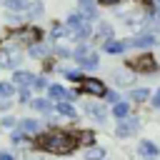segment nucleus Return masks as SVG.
I'll return each instance as SVG.
<instances>
[{
	"instance_id": "1",
	"label": "nucleus",
	"mask_w": 160,
	"mask_h": 160,
	"mask_svg": "<svg viewBox=\"0 0 160 160\" xmlns=\"http://www.w3.org/2000/svg\"><path fill=\"white\" fill-rule=\"evenodd\" d=\"M32 148L35 150H42V152H52V155H70L75 148H78V140L75 135L70 132H62V130H52V132H42L32 140Z\"/></svg>"
},
{
	"instance_id": "2",
	"label": "nucleus",
	"mask_w": 160,
	"mask_h": 160,
	"mask_svg": "<svg viewBox=\"0 0 160 160\" xmlns=\"http://www.w3.org/2000/svg\"><path fill=\"white\" fill-rule=\"evenodd\" d=\"M128 68L135 70V72H155L158 62H155L152 55H140V58H130L128 60Z\"/></svg>"
},
{
	"instance_id": "3",
	"label": "nucleus",
	"mask_w": 160,
	"mask_h": 160,
	"mask_svg": "<svg viewBox=\"0 0 160 160\" xmlns=\"http://www.w3.org/2000/svg\"><path fill=\"white\" fill-rule=\"evenodd\" d=\"M72 58H75V62H80L85 70H92V68H98V55H95L90 48H85V45H80V48L72 52Z\"/></svg>"
},
{
	"instance_id": "4",
	"label": "nucleus",
	"mask_w": 160,
	"mask_h": 160,
	"mask_svg": "<svg viewBox=\"0 0 160 160\" xmlns=\"http://www.w3.org/2000/svg\"><path fill=\"white\" fill-rule=\"evenodd\" d=\"M80 92H88V95H95V98H105L108 90H105V85L100 80H92L90 78V80H82L80 82Z\"/></svg>"
},
{
	"instance_id": "5",
	"label": "nucleus",
	"mask_w": 160,
	"mask_h": 160,
	"mask_svg": "<svg viewBox=\"0 0 160 160\" xmlns=\"http://www.w3.org/2000/svg\"><path fill=\"white\" fill-rule=\"evenodd\" d=\"M140 128V122H138V118H125L120 125H118V130H115V135L118 138H128V135H132L135 130Z\"/></svg>"
},
{
	"instance_id": "6",
	"label": "nucleus",
	"mask_w": 160,
	"mask_h": 160,
	"mask_svg": "<svg viewBox=\"0 0 160 160\" xmlns=\"http://www.w3.org/2000/svg\"><path fill=\"white\" fill-rule=\"evenodd\" d=\"M138 152H140V158H145V160H155V158L160 155L158 145H155V142H150V140H142V142H140V148H138Z\"/></svg>"
},
{
	"instance_id": "7",
	"label": "nucleus",
	"mask_w": 160,
	"mask_h": 160,
	"mask_svg": "<svg viewBox=\"0 0 160 160\" xmlns=\"http://www.w3.org/2000/svg\"><path fill=\"white\" fill-rule=\"evenodd\" d=\"M125 45H132V48H150V45H155V35H150V32H142V35H138V38L128 40Z\"/></svg>"
},
{
	"instance_id": "8",
	"label": "nucleus",
	"mask_w": 160,
	"mask_h": 160,
	"mask_svg": "<svg viewBox=\"0 0 160 160\" xmlns=\"http://www.w3.org/2000/svg\"><path fill=\"white\" fill-rule=\"evenodd\" d=\"M48 95H50V98H55V100H60V102H68V100L72 98L62 85H48Z\"/></svg>"
},
{
	"instance_id": "9",
	"label": "nucleus",
	"mask_w": 160,
	"mask_h": 160,
	"mask_svg": "<svg viewBox=\"0 0 160 160\" xmlns=\"http://www.w3.org/2000/svg\"><path fill=\"white\" fill-rule=\"evenodd\" d=\"M85 110H88V115H95L98 120H105V118H108V110H105L102 105H98V102H88Z\"/></svg>"
},
{
	"instance_id": "10",
	"label": "nucleus",
	"mask_w": 160,
	"mask_h": 160,
	"mask_svg": "<svg viewBox=\"0 0 160 160\" xmlns=\"http://www.w3.org/2000/svg\"><path fill=\"white\" fill-rule=\"evenodd\" d=\"M128 112H130V105H128V102H115V105H112V115H115V118L125 120Z\"/></svg>"
},
{
	"instance_id": "11",
	"label": "nucleus",
	"mask_w": 160,
	"mask_h": 160,
	"mask_svg": "<svg viewBox=\"0 0 160 160\" xmlns=\"http://www.w3.org/2000/svg\"><path fill=\"white\" fill-rule=\"evenodd\" d=\"M60 115H65V118H70V120H75V108L70 105V102H58V108H55Z\"/></svg>"
},
{
	"instance_id": "12",
	"label": "nucleus",
	"mask_w": 160,
	"mask_h": 160,
	"mask_svg": "<svg viewBox=\"0 0 160 160\" xmlns=\"http://www.w3.org/2000/svg\"><path fill=\"white\" fill-rule=\"evenodd\" d=\"M32 108L40 110V112H50V110H52V102L45 100V98H38V100H32Z\"/></svg>"
},
{
	"instance_id": "13",
	"label": "nucleus",
	"mask_w": 160,
	"mask_h": 160,
	"mask_svg": "<svg viewBox=\"0 0 160 160\" xmlns=\"http://www.w3.org/2000/svg\"><path fill=\"white\" fill-rule=\"evenodd\" d=\"M125 48H128V45L120 42V40H108V42H105V50H108V52H122Z\"/></svg>"
},
{
	"instance_id": "14",
	"label": "nucleus",
	"mask_w": 160,
	"mask_h": 160,
	"mask_svg": "<svg viewBox=\"0 0 160 160\" xmlns=\"http://www.w3.org/2000/svg\"><path fill=\"white\" fill-rule=\"evenodd\" d=\"M12 82H18V85H30V82H32V75L20 70V72H15V75H12Z\"/></svg>"
},
{
	"instance_id": "15",
	"label": "nucleus",
	"mask_w": 160,
	"mask_h": 160,
	"mask_svg": "<svg viewBox=\"0 0 160 160\" xmlns=\"http://www.w3.org/2000/svg\"><path fill=\"white\" fill-rule=\"evenodd\" d=\"M102 158H105V150L102 148H90L85 152V160H102Z\"/></svg>"
},
{
	"instance_id": "16",
	"label": "nucleus",
	"mask_w": 160,
	"mask_h": 160,
	"mask_svg": "<svg viewBox=\"0 0 160 160\" xmlns=\"http://www.w3.org/2000/svg\"><path fill=\"white\" fill-rule=\"evenodd\" d=\"M68 28L78 32V30L82 28V15H70V18H68Z\"/></svg>"
},
{
	"instance_id": "17",
	"label": "nucleus",
	"mask_w": 160,
	"mask_h": 160,
	"mask_svg": "<svg viewBox=\"0 0 160 160\" xmlns=\"http://www.w3.org/2000/svg\"><path fill=\"white\" fill-rule=\"evenodd\" d=\"M98 35L108 42V38H112V25H108V22H100V28H98Z\"/></svg>"
},
{
	"instance_id": "18",
	"label": "nucleus",
	"mask_w": 160,
	"mask_h": 160,
	"mask_svg": "<svg viewBox=\"0 0 160 160\" xmlns=\"http://www.w3.org/2000/svg\"><path fill=\"white\" fill-rule=\"evenodd\" d=\"M130 98H132L135 102H142V100H148V98H150V92H148V90H142V88H138V90H132V92H130Z\"/></svg>"
},
{
	"instance_id": "19",
	"label": "nucleus",
	"mask_w": 160,
	"mask_h": 160,
	"mask_svg": "<svg viewBox=\"0 0 160 160\" xmlns=\"http://www.w3.org/2000/svg\"><path fill=\"white\" fill-rule=\"evenodd\" d=\"M75 140H78V142H82V145H92V140H95V135H92L90 130H82V132H80V135L75 138Z\"/></svg>"
},
{
	"instance_id": "20",
	"label": "nucleus",
	"mask_w": 160,
	"mask_h": 160,
	"mask_svg": "<svg viewBox=\"0 0 160 160\" xmlns=\"http://www.w3.org/2000/svg\"><path fill=\"white\" fill-rule=\"evenodd\" d=\"M12 82H0V98H10L12 95Z\"/></svg>"
},
{
	"instance_id": "21",
	"label": "nucleus",
	"mask_w": 160,
	"mask_h": 160,
	"mask_svg": "<svg viewBox=\"0 0 160 160\" xmlns=\"http://www.w3.org/2000/svg\"><path fill=\"white\" fill-rule=\"evenodd\" d=\"M20 125H22L25 132H35V130H38V120H22Z\"/></svg>"
},
{
	"instance_id": "22",
	"label": "nucleus",
	"mask_w": 160,
	"mask_h": 160,
	"mask_svg": "<svg viewBox=\"0 0 160 160\" xmlns=\"http://www.w3.org/2000/svg\"><path fill=\"white\" fill-rule=\"evenodd\" d=\"M5 5H8L10 10H20V8L28 5V0H5Z\"/></svg>"
},
{
	"instance_id": "23",
	"label": "nucleus",
	"mask_w": 160,
	"mask_h": 160,
	"mask_svg": "<svg viewBox=\"0 0 160 160\" xmlns=\"http://www.w3.org/2000/svg\"><path fill=\"white\" fill-rule=\"evenodd\" d=\"M65 78H68V80H72V82H82V80H85L78 70H68V72H65Z\"/></svg>"
},
{
	"instance_id": "24",
	"label": "nucleus",
	"mask_w": 160,
	"mask_h": 160,
	"mask_svg": "<svg viewBox=\"0 0 160 160\" xmlns=\"http://www.w3.org/2000/svg\"><path fill=\"white\" fill-rule=\"evenodd\" d=\"M42 12V2H35V5H30V15H40Z\"/></svg>"
},
{
	"instance_id": "25",
	"label": "nucleus",
	"mask_w": 160,
	"mask_h": 160,
	"mask_svg": "<svg viewBox=\"0 0 160 160\" xmlns=\"http://www.w3.org/2000/svg\"><path fill=\"white\" fill-rule=\"evenodd\" d=\"M30 52H32L35 58H40V55H45V48H42V45H35V48H30Z\"/></svg>"
},
{
	"instance_id": "26",
	"label": "nucleus",
	"mask_w": 160,
	"mask_h": 160,
	"mask_svg": "<svg viewBox=\"0 0 160 160\" xmlns=\"http://www.w3.org/2000/svg\"><path fill=\"white\" fill-rule=\"evenodd\" d=\"M20 100H22V102H30V92H28V90H20Z\"/></svg>"
},
{
	"instance_id": "27",
	"label": "nucleus",
	"mask_w": 160,
	"mask_h": 160,
	"mask_svg": "<svg viewBox=\"0 0 160 160\" xmlns=\"http://www.w3.org/2000/svg\"><path fill=\"white\" fill-rule=\"evenodd\" d=\"M152 105H155V108H160V88H158V92L152 95Z\"/></svg>"
},
{
	"instance_id": "28",
	"label": "nucleus",
	"mask_w": 160,
	"mask_h": 160,
	"mask_svg": "<svg viewBox=\"0 0 160 160\" xmlns=\"http://www.w3.org/2000/svg\"><path fill=\"white\" fill-rule=\"evenodd\" d=\"M32 85H35V88H45V80H42V78H35Z\"/></svg>"
},
{
	"instance_id": "29",
	"label": "nucleus",
	"mask_w": 160,
	"mask_h": 160,
	"mask_svg": "<svg viewBox=\"0 0 160 160\" xmlns=\"http://www.w3.org/2000/svg\"><path fill=\"white\" fill-rule=\"evenodd\" d=\"M105 98H108V100H110V102H112V105H115V102H118V95H115V92H105Z\"/></svg>"
},
{
	"instance_id": "30",
	"label": "nucleus",
	"mask_w": 160,
	"mask_h": 160,
	"mask_svg": "<svg viewBox=\"0 0 160 160\" xmlns=\"http://www.w3.org/2000/svg\"><path fill=\"white\" fill-rule=\"evenodd\" d=\"M150 30H155V32H160V20H152V22H150Z\"/></svg>"
},
{
	"instance_id": "31",
	"label": "nucleus",
	"mask_w": 160,
	"mask_h": 160,
	"mask_svg": "<svg viewBox=\"0 0 160 160\" xmlns=\"http://www.w3.org/2000/svg\"><path fill=\"white\" fill-rule=\"evenodd\" d=\"M0 160H15V158H12L10 152H0Z\"/></svg>"
},
{
	"instance_id": "32",
	"label": "nucleus",
	"mask_w": 160,
	"mask_h": 160,
	"mask_svg": "<svg viewBox=\"0 0 160 160\" xmlns=\"http://www.w3.org/2000/svg\"><path fill=\"white\" fill-rule=\"evenodd\" d=\"M100 2H102V5H115L118 0H100Z\"/></svg>"
}]
</instances>
